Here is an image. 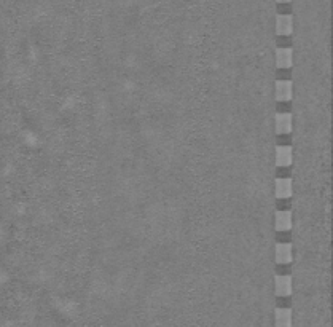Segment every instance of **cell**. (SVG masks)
I'll return each instance as SVG.
<instances>
[{"instance_id": "8", "label": "cell", "mask_w": 333, "mask_h": 327, "mask_svg": "<svg viewBox=\"0 0 333 327\" xmlns=\"http://www.w3.org/2000/svg\"><path fill=\"white\" fill-rule=\"evenodd\" d=\"M292 227V214L289 211H277L276 213V228L279 231H287Z\"/></svg>"}, {"instance_id": "1", "label": "cell", "mask_w": 333, "mask_h": 327, "mask_svg": "<svg viewBox=\"0 0 333 327\" xmlns=\"http://www.w3.org/2000/svg\"><path fill=\"white\" fill-rule=\"evenodd\" d=\"M276 131L277 134H287L292 131V115L281 112L276 115Z\"/></svg>"}, {"instance_id": "5", "label": "cell", "mask_w": 333, "mask_h": 327, "mask_svg": "<svg viewBox=\"0 0 333 327\" xmlns=\"http://www.w3.org/2000/svg\"><path fill=\"white\" fill-rule=\"evenodd\" d=\"M276 294L281 297H287L292 294V278L290 276H286V274L276 276Z\"/></svg>"}, {"instance_id": "2", "label": "cell", "mask_w": 333, "mask_h": 327, "mask_svg": "<svg viewBox=\"0 0 333 327\" xmlns=\"http://www.w3.org/2000/svg\"><path fill=\"white\" fill-rule=\"evenodd\" d=\"M292 246L289 243H279L276 246V262L277 264H290L292 262Z\"/></svg>"}, {"instance_id": "11", "label": "cell", "mask_w": 333, "mask_h": 327, "mask_svg": "<svg viewBox=\"0 0 333 327\" xmlns=\"http://www.w3.org/2000/svg\"><path fill=\"white\" fill-rule=\"evenodd\" d=\"M277 2H281V4H286V2H290V0H277Z\"/></svg>"}, {"instance_id": "9", "label": "cell", "mask_w": 333, "mask_h": 327, "mask_svg": "<svg viewBox=\"0 0 333 327\" xmlns=\"http://www.w3.org/2000/svg\"><path fill=\"white\" fill-rule=\"evenodd\" d=\"M292 195V179L276 180V196L277 198H289Z\"/></svg>"}, {"instance_id": "10", "label": "cell", "mask_w": 333, "mask_h": 327, "mask_svg": "<svg viewBox=\"0 0 333 327\" xmlns=\"http://www.w3.org/2000/svg\"><path fill=\"white\" fill-rule=\"evenodd\" d=\"M292 315L289 308H279L276 310V324L277 325H290Z\"/></svg>"}, {"instance_id": "6", "label": "cell", "mask_w": 333, "mask_h": 327, "mask_svg": "<svg viewBox=\"0 0 333 327\" xmlns=\"http://www.w3.org/2000/svg\"><path fill=\"white\" fill-rule=\"evenodd\" d=\"M294 93V86L289 80H279L276 83V96L279 101H289Z\"/></svg>"}, {"instance_id": "7", "label": "cell", "mask_w": 333, "mask_h": 327, "mask_svg": "<svg viewBox=\"0 0 333 327\" xmlns=\"http://www.w3.org/2000/svg\"><path fill=\"white\" fill-rule=\"evenodd\" d=\"M292 158H294V153H292V149L287 146H279L276 150V160L279 166H289L292 163Z\"/></svg>"}, {"instance_id": "3", "label": "cell", "mask_w": 333, "mask_h": 327, "mask_svg": "<svg viewBox=\"0 0 333 327\" xmlns=\"http://www.w3.org/2000/svg\"><path fill=\"white\" fill-rule=\"evenodd\" d=\"M276 58H277L279 69H289L292 65V59H294V51L290 48H277Z\"/></svg>"}, {"instance_id": "4", "label": "cell", "mask_w": 333, "mask_h": 327, "mask_svg": "<svg viewBox=\"0 0 333 327\" xmlns=\"http://www.w3.org/2000/svg\"><path fill=\"white\" fill-rule=\"evenodd\" d=\"M294 29V18L290 15H279L276 22V31L279 35H289Z\"/></svg>"}]
</instances>
